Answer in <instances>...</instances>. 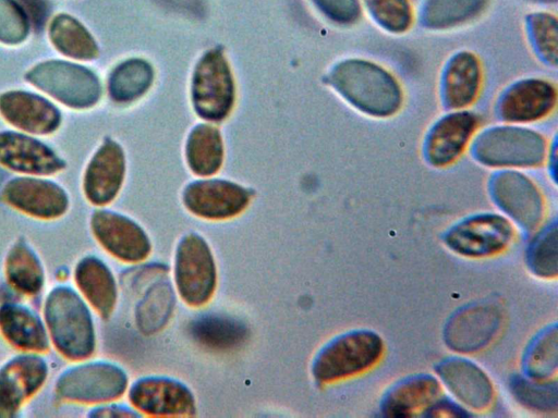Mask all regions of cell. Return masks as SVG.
<instances>
[{
	"label": "cell",
	"mask_w": 558,
	"mask_h": 418,
	"mask_svg": "<svg viewBox=\"0 0 558 418\" xmlns=\"http://www.w3.org/2000/svg\"><path fill=\"white\" fill-rule=\"evenodd\" d=\"M43 312L50 342L60 355L81 361L94 354V320L78 291L68 285L54 286L46 295Z\"/></svg>",
	"instance_id": "6da1fadb"
},
{
	"label": "cell",
	"mask_w": 558,
	"mask_h": 418,
	"mask_svg": "<svg viewBox=\"0 0 558 418\" xmlns=\"http://www.w3.org/2000/svg\"><path fill=\"white\" fill-rule=\"evenodd\" d=\"M329 81L343 98L367 114L388 116L401 104L396 79L372 62L343 61L332 70Z\"/></svg>",
	"instance_id": "7a4b0ae2"
},
{
	"label": "cell",
	"mask_w": 558,
	"mask_h": 418,
	"mask_svg": "<svg viewBox=\"0 0 558 418\" xmlns=\"http://www.w3.org/2000/svg\"><path fill=\"white\" fill-rule=\"evenodd\" d=\"M383 352V341L376 333H347L328 343L317 354L312 373L317 382H335L371 368L379 360Z\"/></svg>",
	"instance_id": "3957f363"
},
{
	"label": "cell",
	"mask_w": 558,
	"mask_h": 418,
	"mask_svg": "<svg viewBox=\"0 0 558 418\" xmlns=\"http://www.w3.org/2000/svg\"><path fill=\"white\" fill-rule=\"evenodd\" d=\"M128 381L121 367L108 361H88L60 372L54 391L68 402L104 404L120 398L128 389Z\"/></svg>",
	"instance_id": "277c9868"
},
{
	"label": "cell",
	"mask_w": 558,
	"mask_h": 418,
	"mask_svg": "<svg viewBox=\"0 0 558 418\" xmlns=\"http://www.w3.org/2000/svg\"><path fill=\"white\" fill-rule=\"evenodd\" d=\"M174 282L180 297L193 307L205 305L214 295L217 272L207 242L196 233L184 235L174 256Z\"/></svg>",
	"instance_id": "5b68a950"
},
{
	"label": "cell",
	"mask_w": 558,
	"mask_h": 418,
	"mask_svg": "<svg viewBox=\"0 0 558 418\" xmlns=\"http://www.w3.org/2000/svg\"><path fill=\"white\" fill-rule=\"evenodd\" d=\"M26 77L33 85L69 107H90L100 96L97 76L74 63L47 61L32 69Z\"/></svg>",
	"instance_id": "8992f818"
},
{
	"label": "cell",
	"mask_w": 558,
	"mask_h": 418,
	"mask_svg": "<svg viewBox=\"0 0 558 418\" xmlns=\"http://www.w3.org/2000/svg\"><path fill=\"white\" fill-rule=\"evenodd\" d=\"M475 155L481 162L492 167H533L545 156V140L530 130L493 128L478 137Z\"/></svg>",
	"instance_id": "52a82bcc"
},
{
	"label": "cell",
	"mask_w": 558,
	"mask_h": 418,
	"mask_svg": "<svg viewBox=\"0 0 558 418\" xmlns=\"http://www.w3.org/2000/svg\"><path fill=\"white\" fill-rule=\"evenodd\" d=\"M192 95L194 108L204 119L220 121L230 112L234 98L233 81L220 51H208L197 63Z\"/></svg>",
	"instance_id": "ba28073f"
},
{
	"label": "cell",
	"mask_w": 558,
	"mask_h": 418,
	"mask_svg": "<svg viewBox=\"0 0 558 418\" xmlns=\"http://www.w3.org/2000/svg\"><path fill=\"white\" fill-rule=\"evenodd\" d=\"M49 366L39 353L23 352L0 368V417H12L46 383Z\"/></svg>",
	"instance_id": "9c48e42d"
},
{
	"label": "cell",
	"mask_w": 558,
	"mask_h": 418,
	"mask_svg": "<svg viewBox=\"0 0 558 418\" xmlns=\"http://www.w3.org/2000/svg\"><path fill=\"white\" fill-rule=\"evenodd\" d=\"M134 409L148 416L187 417L196 413L195 397L182 382L167 377H145L129 390Z\"/></svg>",
	"instance_id": "30bf717a"
},
{
	"label": "cell",
	"mask_w": 558,
	"mask_h": 418,
	"mask_svg": "<svg viewBox=\"0 0 558 418\" xmlns=\"http://www.w3.org/2000/svg\"><path fill=\"white\" fill-rule=\"evenodd\" d=\"M90 229L97 242L121 261L140 262L151 251L146 232L135 221L120 213L96 210L90 218Z\"/></svg>",
	"instance_id": "8fae6325"
},
{
	"label": "cell",
	"mask_w": 558,
	"mask_h": 418,
	"mask_svg": "<svg viewBox=\"0 0 558 418\" xmlns=\"http://www.w3.org/2000/svg\"><path fill=\"white\" fill-rule=\"evenodd\" d=\"M513 236L511 223L497 214H482L456 225L445 238L448 247L463 256L485 257L504 250Z\"/></svg>",
	"instance_id": "7c38bea8"
},
{
	"label": "cell",
	"mask_w": 558,
	"mask_h": 418,
	"mask_svg": "<svg viewBox=\"0 0 558 418\" xmlns=\"http://www.w3.org/2000/svg\"><path fill=\"white\" fill-rule=\"evenodd\" d=\"M4 201L31 217L51 220L62 217L69 208V196L54 182L20 176L10 180L3 187Z\"/></svg>",
	"instance_id": "4fadbf2b"
},
{
	"label": "cell",
	"mask_w": 558,
	"mask_h": 418,
	"mask_svg": "<svg viewBox=\"0 0 558 418\" xmlns=\"http://www.w3.org/2000/svg\"><path fill=\"white\" fill-rule=\"evenodd\" d=\"M250 199L247 189L222 180L192 182L183 192V202L187 210L209 220L238 216L247 207Z\"/></svg>",
	"instance_id": "5bb4252c"
},
{
	"label": "cell",
	"mask_w": 558,
	"mask_h": 418,
	"mask_svg": "<svg viewBox=\"0 0 558 418\" xmlns=\"http://www.w3.org/2000/svg\"><path fill=\"white\" fill-rule=\"evenodd\" d=\"M125 171L122 149L108 139L89 161L83 180V189L89 202L104 206L118 195Z\"/></svg>",
	"instance_id": "9a60e30c"
},
{
	"label": "cell",
	"mask_w": 558,
	"mask_h": 418,
	"mask_svg": "<svg viewBox=\"0 0 558 418\" xmlns=\"http://www.w3.org/2000/svg\"><path fill=\"white\" fill-rule=\"evenodd\" d=\"M496 202L519 224L527 230L536 228L542 219V197L534 184L517 172H502L493 181Z\"/></svg>",
	"instance_id": "2e32d148"
},
{
	"label": "cell",
	"mask_w": 558,
	"mask_h": 418,
	"mask_svg": "<svg viewBox=\"0 0 558 418\" xmlns=\"http://www.w3.org/2000/svg\"><path fill=\"white\" fill-rule=\"evenodd\" d=\"M0 164L31 175H49L64 162L43 143L14 132L0 133Z\"/></svg>",
	"instance_id": "e0dca14e"
},
{
	"label": "cell",
	"mask_w": 558,
	"mask_h": 418,
	"mask_svg": "<svg viewBox=\"0 0 558 418\" xmlns=\"http://www.w3.org/2000/svg\"><path fill=\"white\" fill-rule=\"evenodd\" d=\"M0 112L14 126L36 134L53 132L61 120L58 109L49 101L25 91L1 95Z\"/></svg>",
	"instance_id": "ac0fdd59"
},
{
	"label": "cell",
	"mask_w": 558,
	"mask_h": 418,
	"mask_svg": "<svg viewBox=\"0 0 558 418\" xmlns=\"http://www.w3.org/2000/svg\"><path fill=\"white\" fill-rule=\"evenodd\" d=\"M74 281L87 304L108 319L118 300L117 281L110 268L96 256H85L74 268Z\"/></svg>",
	"instance_id": "d6986e66"
},
{
	"label": "cell",
	"mask_w": 558,
	"mask_h": 418,
	"mask_svg": "<svg viewBox=\"0 0 558 418\" xmlns=\"http://www.w3.org/2000/svg\"><path fill=\"white\" fill-rule=\"evenodd\" d=\"M0 333L22 352L43 353L50 345L44 320L33 309L17 303L0 306Z\"/></svg>",
	"instance_id": "ffe728a7"
},
{
	"label": "cell",
	"mask_w": 558,
	"mask_h": 418,
	"mask_svg": "<svg viewBox=\"0 0 558 418\" xmlns=\"http://www.w3.org/2000/svg\"><path fill=\"white\" fill-rule=\"evenodd\" d=\"M556 103V89L545 81L517 83L504 96L499 111L509 122H531L548 114Z\"/></svg>",
	"instance_id": "44dd1931"
},
{
	"label": "cell",
	"mask_w": 558,
	"mask_h": 418,
	"mask_svg": "<svg viewBox=\"0 0 558 418\" xmlns=\"http://www.w3.org/2000/svg\"><path fill=\"white\" fill-rule=\"evenodd\" d=\"M477 124L469 112H457L441 119L432 130L426 156L434 165H447L463 151Z\"/></svg>",
	"instance_id": "7402d4cb"
},
{
	"label": "cell",
	"mask_w": 558,
	"mask_h": 418,
	"mask_svg": "<svg viewBox=\"0 0 558 418\" xmlns=\"http://www.w3.org/2000/svg\"><path fill=\"white\" fill-rule=\"evenodd\" d=\"M437 371L449 390L469 407L484 409L493 401V385L476 365L463 359H449Z\"/></svg>",
	"instance_id": "603a6c76"
},
{
	"label": "cell",
	"mask_w": 558,
	"mask_h": 418,
	"mask_svg": "<svg viewBox=\"0 0 558 418\" xmlns=\"http://www.w3.org/2000/svg\"><path fill=\"white\" fill-rule=\"evenodd\" d=\"M498 312L490 306H475L454 317L447 329L452 349L472 352L482 347L497 330Z\"/></svg>",
	"instance_id": "cb8c5ba5"
},
{
	"label": "cell",
	"mask_w": 558,
	"mask_h": 418,
	"mask_svg": "<svg viewBox=\"0 0 558 418\" xmlns=\"http://www.w3.org/2000/svg\"><path fill=\"white\" fill-rule=\"evenodd\" d=\"M4 274L13 288L25 295H36L45 285L44 265L23 238L16 239L9 248L4 259Z\"/></svg>",
	"instance_id": "d4e9b609"
},
{
	"label": "cell",
	"mask_w": 558,
	"mask_h": 418,
	"mask_svg": "<svg viewBox=\"0 0 558 418\" xmlns=\"http://www.w3.org/2000/svg\"><path fill=\"white\" fill-rule=\"evenodd\" d=\"M440 391V385L435 378L413 377L389 392L383 404V413L389 417L411 416L435 402Z\"/></svg>",
	"instance_id": "484cf974"
},
{
	"label": "cell",
	"mask_w": 558,
	"mask_h": 418,
	"mask_svg": "<svg viewBox=\"0 0 558 418\" xmlns=\"http://www.w3.org/2000/svg\"><path fill=\"white\" fill-rule=\"evenodd\" d=\"M481 71L477 59L460 52L450 61L444 79V96L448 107L459 109L470 104L480 88Z\"/></svg>",
	"instance_id": "4316f807"
},
{
	"label": "cell",
	"mask_w": 558,
	"mask_h": 418,
	"mask_svg": "<svg viewBox=\"0 0 558 418\" xmlns=\"http://www.w3.org/2000/svg\"><path fill=\"white\" fill-rule=\"evenodd\" d=\"M190 333L204 347L227 351L245 341L247 329L234 318L210 314L192 321Z\"/></svg>",
	"instance_id": "83f0119b"
},
{
	"label": "cell",
	"mask_w": 558,
	"mask_h": 418,
	"mask_svg": "<svg viewBox=\"0 0 558 418\" xmlns=\"http://www.w3.org/2000/svg\"><path fill=\"white\" fill-rule=\"evenodd\" d=\"M222 142L217 128L196 126L186 144V159L191 170L202 176L216 173L222 163Z\"/></svg>",
	"instance_id": "f1b7e54d"
},
{
	"label": "cell",
	"mask_w": 558,
	"mask_h": 418,
	"mask_svg": "<svg viewBox=\"0 0 558 418\" xmlns=\"http://www.w3.org/2000/svg\"><path fill=\"white\" fill-rule=\"evenodd\" d=\"M49 36L54 47L68 57L90 60L97 56L98 49L92 35L70 15H57L50 24Z\"/></svg>",
	"instance_id": "f546056e"
},
{
	"label": "cell",
	"mask_w": 558,
	"mask_h": 418,
	"mask_svg": "<svg viewBox=\"0 0 558 418\" xmlns=\"http://www.w3.org/2000/svg\"><path fill=\"white\" fill-rule=\"evenodd\" d=\"M153 81L150 65L138 59L128 60L118 65L109 78V93L118 102H130L141 97Z\"/></svg>",
	"instance_id": "4dcf8cb0"
},
{
	"label": "cell",
	"mask_w": 558,
	"mask_h": 418,
	"mask_svg": "<svg viewBox=\"0 0 558 418\" xmlns=\"http://www.w3.org/2000/svg\"><path fill=\"white\" fill-rule=\"evenodd\" d=\"M485 0H429L424 12L429 27L445 28L473 17Z\"/></svg>",
	"instance_id": "1f68e13d"
},
{
	"label": "cell",
	"mask_w": 558,
	"mask_h": 418,
	"mask_svg": "<svg viewBox=\"0 0 558 418\" xmlns=\"http://www.w3.org/2000/svg\"><path fill=\"white\" fill-rule=\"evenodd\" d=\"M511 391L518 402L529 408L539 411H555L557 409L556 382H536L514 378L511 382Z\"/></svg>",
	"instance_id": "d6a6232c"
},
{
	"label": "cell",
	"mask_w": 558,
	"mask_h": 418,
	"mask_svg": "<svg viewBox=\"0 0 558 418\" xmlns=\"http://www.w3.org/2000/svg\"><path fill=\"white\" fill-rule=\"evenodd\" d=\"M527 262L531 270L543 278L557 275V228L551 225L531 244Z\"/></svg>",
	"instance_id": "836d02e7"
},
{
	"label": "cell",
	"mask_w": 558,
	"mask_h": 418,
	"mask_svg": "<svg viewBox=\"0 0 558 418\" xmlns=\"http://www.w3.org/2000/svg\"><path fill=\"white\" fill-rule=\"evenodd\" d=\"M557 367V331L544 333L533 345L526 359V371L534 379L550 376Z\"/></svg>",
	"instance_id": "e575fe53"
},
{
	"label": "cell",
	"mask_w": 558,
	"mask_h": 418,
	"mask_svg": "<svg viewBox=\"0 0 558 418\" xmlns=\"http://www.w3.org/2000/svg\"><path fill=\"white\" fill-rule=\"evenodd\" d=\"M372 15L390 32L401 33L411 23L407 0H365Z\"/></svg>",
	"instance_id": "d590c367"
},
{
	"label": "cell",
	"mask_w": 558,
	"mask_h": 418,
	"mask_svg": "<svg viewBox=\"0 0 558 418\" xmlns=\"http://www.w3.org/2000/svg\"><path fill=\"white\" fill-rule=\"evenodd\" d=\"M28 33V17L14 0H0V41L19 44Z\"/></svg>",
	"instance_id": "8d00e7d4"
},
{
	"label": "cell",
	"mask_w": 558,
	"mask_h": 418,
	"mask_svg": "<svg viewBox=\"0 0 558 418\" xmlns=\"http://www.w3.org/2000/svg\"><path fill=\"white\" fill-rule=\"evenodd\" d=\"M531 32L534 42L543 58L551 64L557 63V22L548 14H535L531 19Z\"/></svg>",
	"instance_id": "74e56055"
},
{
	"label": "cell",
	"mask_w": 558,
	"mask_h": 418,
	"mask_svg": "<svg viewBox=\"0 0 558 418\" xmlns=\"http://www.w3.org/2000/svg\"><path fill=\"white\" fill-rule=\"evenodd\" d=\"M314 2L327 16L339 23H351L360 14L357 0H314Z\"/></svg>",
	"instance_id": "f35d334b"
},
{
	"label": "cell",
	"mask_w": 558,
	"mask_h": 418,
	"mask_svg": "<svg viewBox=\"0 0 558 418\" xmlns=\"http://www.w3.org/2000/svg\"><path fill=\"white\" fill-rule=\"evenodd\" d=\"M90 417H135L138 414L131 408L114 405V404H106L94 407L89 413Z\"/></svg>",
	"instance_id": "ab89813d"
},
{
	"label": "cell",
	"mask_w": 558,
	"mask_h": 418,
	"mask_svg": "<svg viewBox=\"0 0 558 418\" xmlns=\"http://www.w3.org/2000/svg\"><path fill=\"white\" fill-rule=\"evenodd\" d=\"M22 8L28 20H32L36 25H41L45 22L47 8L44 0H22Z\"/></svg>",
	"instance_id": "60d3db41"
},
{
	"label": "cell",
	"mask_w": 558,
	"mask_h": 418,
	"mask_svg": "<svg viewBox=\"0 0 558 418\" xmlns=\"http://www.w3.org/2000/svg\"><path fill=\"white\" fill-rule=\"evenodd\" d=\"M426 415L432 417H461L466 416V413L450 402H439L434 404Z\"/></svg>",
	"instance_id": "b9f144b4"
},
{
	"label": "cell",
	"mask_w": 558,
	"mask_h": 418,
	"mask_svg": "<svg viewBox=\"0 0 558 418\" xmlns=\"http://www.w3.org/2000/svg\"><path fill=\"white\" fill-rule=\"evenodd\" d=\"M545 1H555V0H545Z\"/></svg>",
	"instance_id": "7bdbcfd3"
}]
</instances>
